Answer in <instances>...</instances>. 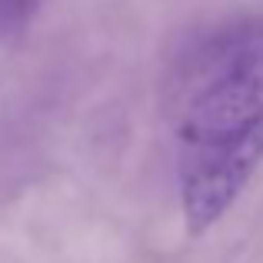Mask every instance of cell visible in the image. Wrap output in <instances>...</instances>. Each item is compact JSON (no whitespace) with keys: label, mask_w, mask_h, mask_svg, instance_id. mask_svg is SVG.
<instances>
[{"label":"cell","mask_w":263,"mask_h":263,"mask_svg":"<svg viewBox=\"0 0 263 263\" xmlns=\"http://www.w3.org/2000/svg\"><path fill=\"white\" fill-rule=\"evenodd\" d=\"M174 167L186 230L203 233L237 203L263 160V20H233L180 57Z\"/></svg>","instance_id":"obj_1"},{"label":"cell","mask_w":263,"mask_h":263,"mask_svg":"<svg viewBox=\"0 0 263 263\" xmlns=\"http://www.w3.org/2000/svg\"><path fill=\"white\" fill-rule=\"evenodd\" d=\"M44 0H0V40L20 33L33 20Z\"/></svg>","instance_id":"obj_2"}]
</instances>
